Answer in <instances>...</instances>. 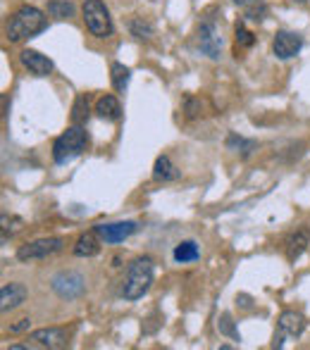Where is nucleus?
<instances>
[{"label":"nucleus","instance_id":"obj_11","mask_svg":"<svg viewBox=\"0 0 310 350\" xmlns=\"http://www.w3.org/2000/svg\"><path fill=\"white\" fill-rule=\"evenodd\" d=\"M31 341L41 348H65L67 343V332L65 329H57V327H51V329H36L31 334Z\"/></svg>","mask_w":310,"mask_h":350},{"label":"nucleus","instance_id":"obj_5","mask_svg":"<svg viewBox=\"0 0 310 350\" xmlns=\"http://www.w3.org/2000/svg\"><path fill=\"white\" fill-rule=\"evenodd\" d=\"M51 288L55 291L60 298L75 300V298H79V295H83V291H86V279H83L79 272L67 269V272H57L55 277H53Z\"/></svg>","mask_w":310,"mask_h":350},{"label":"nucleus","instance_id":"obj_12","mask_svg":"<svg viewBox=\"0 0 310 350\" xmlns=\"http://www.w3.org/2000/svg\"><path fill=\"white\" fill-rule=\"evenodd\" d=\"M19 62L31 74H36V77H48V74H53V62L48 60L46 55H41L38 51H29V48L22 51L19 53Z\"/></svg>","mask_w":310,"mask_h":350},{"label":"nucleus","instance_id":"obj_19","mask_svg":"<svg viewBox=\"0 0 310 350\" xmlns=\"http://www.w3.org/2000/svg\"><path fill=\"white\" fill-rule=\"evenodd\" d=\"M227 148L234 152H239L241 157H248L250 152L258 148V141H250V139H244V136L239 134H229L227 136Z\"/></svg>","mask_w":310,"mask_h":350},{"label":"nucleus","instance_id":"obj_26","mask_svg":"<svg viewBox=\"0 0 310 350\" xmlns=\"http://www.w3.org/2000/svg\"><path fill=\"white\" fill-rule=\"evenodd\" d=\"M265 12H268V8H265L263 3H258V5H250L248 12H246V17L253 19V22H260V19H265Z\"/></svg>","mask_w":310,"mask_h":350},{"label":"nucleus","instance_id":"obj_8","mask_svg":"<svg viewBox=\"0 0 310 350\" xmlns=\"http://www.w3.org/2000/svg\"><path fill=\"white\" fill-rule=\"evenodd\" d=\"M303 48V38L296 31H277L272 41V53L279 60H292L298 55V51Z\"/></svg>","mask_w":310,"mask_h":350},{"label":"nucleus","instance_id":"obj_20","mask_svg":"<svg viewBox=\"0 0 310 350\" xmlns=\"http://www.w3.org/2000/svg\"><path fill=\"white\" fill-rule=\"evenodd\" d=\"M129 31H131V36H136L139 41H148V38L153 36V24L146 22L144 17H134V19H129Z\"/></svg>","mask_w":310,"mask_h":350},{"label":"nucleus","instance_id":"obj_27","mask_svg":"<svg viewBox=\"0 0 310 350\" xmlns=\"http://www.w3.org/2000/svg\"><path fill=\"white\" fill-rule=\"evenodd\" d=\"M184 107H186V115H189V117H196L201 112V103H196L194 98H186Z\"/></svg>","mask_w":310,"mask_h":350},{"label":"nucleus","instance_id":"obj_13","mask_svg":"<svg viewBox=\"0 0 310 350\" xmlns=\"http://www.w3.org/2000/svg\"><path fill=\"white\" fill-rule=\"evenodd\" d=\"M24 300H27V286L14 284L12 281V284H5L3 288H0V310H3V312L19 308Z\"/></svg>","mask_w":310,"mask_h":350},{"label":"nucleus","instance_id":"obj_21","mask_svg":"<svg viewBox=\"0 0 310 350\" xmlns=\"http://www.w3.org/2000/svg\"><path fill=\"white\" fill-rule=\"evenodd\" d=\"M110 79H112V88L122 93L127 88V83H129V67H125L122 62H115L110 67Z\"/></svg>","mask_w":310,"mask_h":350},{"label":"nucleus","instance_id":"obj_4","mask_svg":"<svg viewBox=\"0 0 310 350\" xmlns=\"http://www.w3.org/2000/svg\"><path fill=\"white\" fill-rule=\"evenodd\" d=\"M81 14H83V22H86V29L96 38L112 36V29H115V27H112L110 10L105 8V3H103V0H83Z\"/></svg>","mask_w":310,"mask_h":350},{"label":"nucleus","instance_id":"obj_29","mask_svg":"<svg viewBox=\"0 0 310 350\" xmlns=\"http://www.w3.org/2000/svg\"><path fill=\"white\" fill-rule=\"evenodd\" d=\"M236 305H241V308H246V310H248L253 303H250V298H248V295H244V293H241V295H236Z\"/></svg>","mask_w":310,"mask_h":350},{"label":"nucleus","instance_id":"obj_14","mask_svg":"<svg viewBox=\"0 0 310 350\" xmlns=\"http://www.w3.org/2000/svg\"><path fill=\"white\" fill-rule=\"evenodd\" d=\"M279 329L289 336H301L303 329H306V317L301 312H294V310H287V312L279 314Z\"/></svg>","mask_w":310,"mask_h":350},{"label":"nucleus","instance_id":"obj_10","mask_svg":"<svg viewBox=\"0 0 310 350\" xmlns=\"http://www.w3.org/2000/svg\"><path fill=\"white\" fill-rule=\"evenodd\" d=\"M308 245H310V229H308V226H298L296 231H292V234H289V239H287V243H284L289 262H296V260L306 253Z\"/></svg>","mask_w":310,"mask_h":350},{"label":"nucleus","instance_id":"obj_18","mask_svg":"<svg viewBox=\"0 0 310 350\" xmlns=\"http://www.w3.org/2000/svg\"><path fill=\"white\" fill-rule=\"evenodd\" d=\"M201 258V248L196 241H181V243L175 245V260L179 265H186V262H196Z\"/></svg>","mask_w":310,"mask_h":350},{"label":"nucleus","instance_id":"obj_30","mask_svg":"<svg viewBox=\"0 0 310 350\" xmlns=\"http://www.w3.org/2000/svg\"><path fill=\"white\" fill-rule=\"evenodd\" d=\"M232 3H236V5H248L250 0H232Z\"/></svg>","mask_w":310,"mask_h":350},{"label":"nucleus","instance_id":"obj_28","mask_svg":"<svg viewBox=\"0 0 310 350\" xmlns=\"http://www.w3.org/2000/svg\"><path fill=\"white\" fill-rule=\"evenodd\" d=\"M29 327H31V319H19L17 324H12V327H10V332H12V334H22V332H27Z\"/></svg>","mask_w":310,"mask_h":350},{"label":"nucleus","instance_id":"obj_7","mask_svg":"<svg viewBox=\"0 0 310 350\" xmlns=\"http://www.w3.org/2000/svg\"><path fill=\"white\" fill-rule=\"evenodd\" d=\"M198 48L210 60H218L220 53H222V36H220V29L213 22H203L198 27Z\"/></svg>","mask_w":310,"mask_h":350},{"label":"nucleus","instance_id":"obj_25","mask_svg":"<svg viewBox=\"0 0 310 350\" xmlns=\"http://www.w3.org/2000/svg\"><path fill=\"white\" fill-rule=\"evenodd\" d=\"M253 33L248 31V29L244 27V24H239V27H236V46H241V48H250L253 46Z\"/></svg>","mask_w":310,"mask_h":350},{"label":"nucleus","instance_id":"obj_22","mask_svg":"<svg viewBox=\"0 0 310 350\" xmlns=\"http://www.w3.org/2000/svg\"><path fill=\"white\" fill-rule=\"evenodd\" d=\"M48 14L55 19H70L75 14V5L70 0H51L48 3Z\"/></svg>","mask_w":310,"mask_h":350},{"label":"nucleus","instance_id":"obj_16","mask_svg":"<svg viewBox=\"0 0 310 350\" xmlns=\"http://www.w3.org/2000/svg\"><path fill=\"white\" fill-rule=\"evenodd\" d=\"M101 236L93 231V234H81L77 239L75 248H72V253L77 255V258H93V255H98V250H101Z\"/></svg>","mask_w":310,"mask_h":350},{"label":"nucleus","instance_id":"obj_1","mask_svg":"<svg viewBox=\"0 0 310 350\" xmlns=\"http://www.w3.org/2000/svg\"><path fill=\"white\" fill-rule=\"evenodd\" d=\"M46 29V17L38 8H31V5H24L17 12L12 14L8 24V38L12 43H19L24 38H31L36 33H41Z\"/></svg>","mask_w":310,"mask_h":350},{"label":"nucleus","instance_id":"obj_31","mask_svg":"<svg viewBox=\"0 0 310 350\" xmlns=\"http://www.w3.org/2000/svg\"><path fill=\"white\" fill-rule=\"evenodd\" d=\"M294 3H308V0H294Z\"/></svg>","mask_w":310,"mask_h":350},{"label":"nucleus","instance_id":"obj_6","mask_svg":"<svg viewBox=\"0 0 310 350\" xmlns=\"http://www.w3.org/2000/svg\"><path fill=\"white\" fill-rule=\"evenodd\" d=\"M62 239H36L31 243H24L19 245L17 250V260L22 262H29V260H43L48 255H55L62 250Z\"/></svg>","mask_w":310,"mask_h":350},{"label":"nucleus","instance_id":"obj_15","mask_svg":"<svg viewBox=\"0 0 310 350\" xmlns=\"http://www.w3.org/2000/svg\"><path fill=\"white\" fill-rule=\"evenodd\" d=\"M96 115L101 120H107V122H117L122 117V105L115 96H103L98 98L96 103Z\"/></svg>","mask_w":310,"mask_h":350},{"label":"nucleus","instance_id":"obj_2","mask_svg":"<svg viewBox=\"0 0 310 350\" xmlns=\"http://www.w3.org/2000/svg\"><path fill=\"white\" fill-rule=\"evenodd\" d=\"M153 274H155V267H153V260L151 258H139L129 265L127 269V279H125V286H122V295L127 300H139L148 293L151 284H153Z\"/></svg>","mask_w":310,"mask_h":350},{"label":"nucleus","instance_id":"obj_17","mask_svg":"<svg viewBox=\"0 0 310 350\" xmlns=\"http://www.w3.org/2000/svg\"><path fill=\"white\" fill-rule=\"evenodd\" d=\"M153 179L155 181H177L179 179V170H177L175 165H172V160L167 155H160L155 160V165H153Z\"/></svg>","mask_w":310,"mask_h":350},{"label":"nucleus","instance_id":"obj_9","mask_svg":"<svg viewBox=\"0 0 310 350\" xmlns=\"http://www.w3.org/2000/svg\"><path fill=\"white\" fill-rule=\"evenodd\" d=\"M139 229L136 221H112V224H96V234L101 236V241L105 243H122L125 239H129L134 231Z\"/></svg>","mask_w":310,"mask_h":350},{"label":"nucleus","instance_id":"obj_3","mask_svg":"<svg viewBox=\"0 0 310 350\" xmlns=\"http://www.w3.org/2000/svg\"><path fill=\"white\" fill-rule=\"evenodd\" d=\"M88 136L86 131L81 129V124H75L65 131L62 136H57L55 143H53V160L57 165H67L70 160H75L77 155H81L86 150Z\"/></svg>","mask_w":310,"mask_h":350},{"label":"nucleus","instance_id":"obj_24","mask_svg":"<svg viewBox=\"0 0 310 350\" xmlns=\"http://www.w3.org/2000/svg\"><path fill=\"white\" fill-rule=\"evenodd\" d=\"M218 329H220V334H224V336H229V338H232V341H241L239 329L234 327V322H232V317H229V314H222V317H220Z\"/></svg>","mask_w":310,"mask_h":350},{"label":"nucleus","instance_id":"obj_23","mask_svg":"<svg viewBox=\"0 0 310 350\" xmlns=\"http://www.w3.org/2000/svg\"><path fill=\"white\" fill-rule=\"evenodd\" d=\"M88 100H86V96H79L77 100H75V107H72V122L75 124H83V122L88 120Z\"/></svg>","mask_w":310,"mask_h":350}]
</instances>
